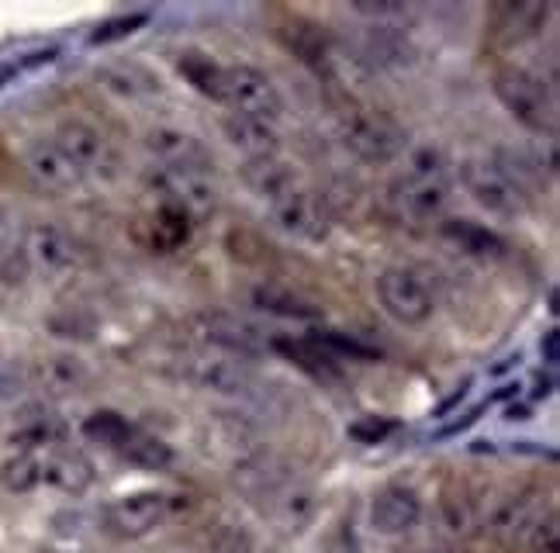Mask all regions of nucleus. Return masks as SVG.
Masks as SVG:
<instances>
[{"label": "nucleus", "instance_id": "nucleus-18", "mask_svg": "<svg viewBox=\"0 0 560 553\" xmlns=\"http://www.w3.org/2000/svg\"><path fill=\"white\" fill-rule=\"evenodd\" d=\"M222 132L232 149H240L246 160H270L280 149V136L270 121L264 118H249V115H225L222 118Z\"/></svg>", "mask_w": 560, "mask_h": 553}, {"label": "nucleus", "instance_id": "nucleus-32", "mask_svg": "<svg viewBox=\"0 0 560 553\" xmlns=\"http://www.w3.org/2000/svg\"><path fill=\"white\" fill-rule=\"evenodd\" d=\"M145 14H128V17H115V21H104V25L91 35L94 46H104V42H115V38H125V35H132L136 28L145 25Z\"/></svg>", "mask_w": 560, "mask_h": 553}, {"label": "nucleus", "instance_id": "nucleus-10", "mask_svg": "<svg viewBox=\"0 0 560 553\" xmlns=\"http://www.w3.org/2000/svg\"><path fill=\"white\" fill-rule=\"evenodd\" d=\"M170 513V498L160 492H139V495H125L115 498L112 505L104 508V526L107 533L118 537V540H139L145 533L166 519Z\"/></svg>", "mask_w": 560, "mask_h": 553}, {"label": "nucleus", "instance_id": "nucleus-21", "mask_svg": "<svg viewBox=\"0 0 560 553\" xmlns=\"http://www.w3.org/2000/svg\"><path fill=\"white\" fill-rule=\"evenodd\" d=\"M42 481H49L52 487L67 495H83L94 484V463L83 457L80 450H56L42 460Z\"/></svg>", "mask_w": 560, "mask_h": 553}, {"label": "nucleus", "instance_id": "nucleus-34", "mask_svg": "<svg viewBox=\"0 0 560 553\" xmlns=\"http://www.w3.org/2000/svg\"><path fill=\"white\" fill-rule=\"evenodd\" d=\"M560 533H557V516L550 513L547 516V522L540 519V522H536V529H533V546L536 550H544V553H557L560 550Z\"/></svg>", "mask_w": 560, "mask_h": 553}, {"label": "nucleus", "instance_id": "nucleus-33", "mask_svg": "<svg viewBox=\"0 0 560 553\" xmlns=\"http://www.w3.org/2000/svg\"><path fill=\"white\" fill-rule=\"evenodd\" d=\"M398 430V422L395 419H360L350 425V436L353 439H363V443H377L384 436H392Z\"/></svg>", "mask_w": 560, "mask_h": 553}, {"label": "nucleus", "instance_id": "nucleus-3", "mask_svg": "<svg viewBox=\"0 0 560 553\" xmlns=\"http://www.w3.org/2000/svg\"><path fill=\"white\" fill-rule=\"evenodd\" d=\"M494 97L502 101V108L523 121L533 132H557V97L544 80H536L533 73L520 67H499L491 77Z\"/></svg>", "mask_w": 560, "mask_h": 553}, {"label": "nucleus", "instance_id": "nucleus-12", "mask_svg": "<svg viewBox=\"0 0 560 553\" xmlns=\"http://www.w3.org/2000/svg\"><path fill=\"white\" fill-rule=\"evenodd\" d=\"M25 257L32 260L35 270L42 273H67L83 263V249L59 225H35L25 239Z\"/></svg>", "mask_w": 560, "mask_h": 553}, {"label": "nucleus", "instance_id": "nucleus-4", "mask_svg": "<svg viewBox=\"0 0 560 553\" xmlns=\"http://www.w3.org/2000/svg\"><path fill=\"white\" fill-rule=\"evenodd\" d=\"M381 308L401 326H422L436 311L440 281L425 267H392L377 276Z\"/></svg>", "mask_w": 560, "mask_h": 553}, {"label": "nucleus", "instance_id": "nucleus-39", "mask_svg": "<svg viewBox=\"0 0 560 553\" xmlns=\"http://www.w3.org/2000/svg\"><path fill=\"white\" fill-rule=\"evenodd\" d=\"M38 553H62V550H38Z\"/></svg>", "mask_w": 560, "mask_h": 553}, {"label": "nucleus", "instance_id": "nucleus-23", "mask_svg": "<svg viewBox=\"0 0 560 553\" xmlns=\"http://www.w3.org/2000/svg\"><path fill=\"white\" fill-rule=\"evenodd\" d=\"M273 350L277 353H284V356H291L294 364L301 367V370H308L315 380H339V364H336V356L322 346V343H315V339H277L273 343Z\"/></svg>", "mask_w": 560, "mask_h": 553}, {"label": "nucleus", "instance_id": "nucleus-11", "mask_svg": "<svg viewBox=\"0 0 560 553\" xmlns=\"http://www.w3.org/2000/svg\"><path fill=\"white\" fill-rule=\"evenodd\" d=\"M270 215L277 219L280 228L294 232L301 239H326L329 236V225H332V215H329V204L322 201L318 195L305 187H294L291 195H284L280 201L270 204Z\"/></svg>", "mask_w": 560, "mask_h": 553}, {"label": "nucleus", "instance_id": "nucleus-36", "mask_svg": "<svg viewBox=\"0 0 560 553\" xmlns=\"http://www.w3.org/2000/svg\"><path fill=\"white\" fill-rule=\"evenodd\" d=\"M353 8L360 14H374V17H387V14H401L405 11L398 0H357Z\"/></svg>", "mask_w": 560, "mask_h": 553}, {"label": "nucleus", "instance_id": "nucleus-7", "mask_svg": "<svg viewBox=\"0 0 560 553\" xmlns=\"http://www.w3.org/2000/svg\"><path fill=\"white\" fill-rule=\"evenodd\" d=\"M156 187L163 201L184 208L194 222H205L219 208V187H214L208 166H177V169H160Z\"/></svg>", "mask_w": 560, "mask_h": 553}, {"label": "nucleus", "instance_id": "nucleus-6", "mask_svg": "<svg viewBox=\"0 0 560 553\" xmlns=\"http://www.w3.org/2000/svg\"><path fill=\"white\" fill-rule=\"evenodd\" d=\"M460 184L467 195L478 201L485 211L499 219H520L529 198H526V187L505 174V166H494V163H481V160H470L460 166Z\"/></svg>", "mask_w": 560, "mask_h": 553}, {"label": "nucleus", "instance_id": "nucleus-28", "mask_svg": "<svg viewBox=\"0 0 560 553\" xmlns=\"http://www.w3.org/2000/svg\"><path fill=\"white\" fill-rule=\"evenodd\" d=\"M136 425L121 419L118 412H94L88 422H83V436L101 443V446H112V450H121L125 439L132 436Z\"/></svg>", "mask_w": 560, "mask_h": 553}, {"label": "nucleus", "instance_id": "nucleus-1", "mask_svg": "<svg viewBox=\"0 0 560 553\" xmlns=\"http://www.w3.org/2000/svg\"><path fill=\"white\" fill-rule=\"evenodd\" d=\"M235 487L260 508V513L277 522L284 533H298L312 519L315 495L305 481H298L294 471L277 457H249L235 471Z\"/></svg>", "mask_w": 560, "mask_h": 553}, {"label": "nucleus", "instance_id": "nucleus-2", "mask_svg": "<svg viewBox=\"0 0 560 553\" xmlns=\"http://www.w3.org/2000/svg\"><path fill=\"white\" fill-rule=\"evenodd\" d=\"M450 201V177L440 153L425 149L405 169V177L392 187V204L405 222H429L436 219Z\"/></svg>", "mask_w": 560, "mask_h": 553}, {"label": "nucleus", "instance_id": "nucleus-35", "mask_svg": "<svg viewBox=\"0 0 560 553\" xmlns=\"http://www.w3.org/2000/svg\"><path fill=\"white\" fill-rule=\"evenodd\" d=\"M211 553H249V543H246V537L225 529V533H219L211 540Z\"/></svg>", "mask_w": 560, "mask_h": 553}, {"label": "nucleus", "instance_id": "nucleus-19", "mask_svg": "<svg viewBox=\"0 0 560 553\" xmlns=\"http://www.w3.org/2000/svg\"><path fill=\"white\" fill-rule=\"evenodd\" d=\"M149 156H156L160 169H177V166H211L208 149L177 129H153L145 136Z\"/></svg>", "mask_w": 560, "mask_h": 553}, {"label": "nucleus", "instance_id": "nucleus-20", "mask_svg": "<svg viewBox=\"0 0 560 553\" xmlns=\"http://www.w3.org/2000/svg\"><path fill=\"white\" fill-rule=\"evenodd\" d=\"M32 385L42 388L46 395H77L91 385V370L80 356L56 353L49 360H42L35 370H28Z\"/></svg>", "mask_w": 560, "mask_h": 553}, {"label": "nucleus", "instance_id": "nucleus-13", "mask_svg": "<svg viewBox=\"0 0 560 553\" xmlns=\"http://www.w3.org/2000/svg\"><path fill=\"white\" fill-rule=\"evenodd\" d=\"M25 174L49 195H70V190L80 187L83 174L62 156V149L49 139V142H32L25 149Z\"/></svg>", "mask_w": 560, "mask_h": 553}, {"label": "nucleus", "instance_id": "nucleus-17", "mask_svg": "<svg viewBox=\"0 0 560 553\" xmlns=\"http://www.w3.org/2000/svg\"><path fill=\"white\" fill-rule=\"evenodd\" d=\"M190 232H194V219L184 208L170 204V201H160L156 211H149V215L139 222V239L153 252L180 249L190 239Z\"/></svg>", "mask_w": 560, "mask_h": 553}, {"label": "nucleus", "instance_id": "nucleus-9", "mask_svg": "<svg viewBox=\"0 0 560 553\" xmlns=\"http://www.w3.org/2000/svg\"><path fill=\"white\" fill-rule=\"evenodd\" d=\"M194 332L205 346H214L229 356H256L267 350V336L256 329L246 318L232 315V311H205L194 318Z\"/></svg>", "mask_w": 560, "mask_h": 553}, {"label": "nucleus", "instance_id": "nucleus-27", "mask_svg": "<svg viewBox=\"0 0 560 553\" xmlns=\"http://www.w3.org/2000/svg\"><path fill=\"white\" fill-rule=\"evenodd\" d=\"M0 484L8 487L14 495H25L32 487L42 484V460L28 450H18L11 454L4 463H0Z\"/></svg>", "mask_w": 560, "mask_h": 553}, {"label": "nucleus", "instance_id": "nucleus-31", "mask_svg": "<svg viewBox=\"0 0 560 553\" xmlns=\"http://www.w3.org/2000/svg\"><path fill=\"white\" fill-rule=\"evenodd\" d=\"M28 385H32V377L18 360H0V401L18 398L21 391H28Z\"/></svg>", "mask_w": 560, "mask_h": 553}, {"label": "nucleus", "instance_id": "nucleus-15", "mask_svg": "<svg viewBox=\"0 0 560 553\" xmlns=\"http://www.w3.org/2000/svg\"><path fill=\"white\" fill-rule=\"evenodd\" d=\"M371 519H374L377 533H387V537L408 533V529H416L419 519H422V502H419V495L412 492V487L387 484L374 495Z\"/></svg>", "mask_w": 560, "mask_h": 553}, {"label": "nucleus", "instance_id": "nucleus-25", "mask_svg": "<svg viewBox=\"0 0 560 553\" xmlns=\"http://www.w3.org/2000/svg\"><path fill=\"white\" fill-rule=\"evenodd\" d=\"M177 70H180V77L198 94L225 104V67H219V62H214L211 56H205V52H184L177 59Z\"/></svg>", "mask_w": 560, "mask_h": 553}, {"label": "nucleus", "instance_id": "nucleus-5", "mask_svg": "<svg viewBox=\"0 0 560 553\" xmlns=\"http://www.w3.org/2000/svg\"><path fill=\"white\" fill-rule=\"evenodd\" d=\"M342 145H347L357 160L384 166V163L398 160L408 149V132L392 115L360 111L347 121V129H342Z\"/></svg>", "mask_w": 560, "mask_h": 553}, {"label": "nucleus", "instance_id": "nucleus-29", "mask_svg": "<svg viewBox=\"0 0 560 553\" xmlns=\"http://www.w3.org/2000/svg\"><path fill=\"white\" fill-rule=\"evenodd\" d=\"M540 516H533V495L523 498H512L499 516H494V533L499 537H523L533 533Z\"/></svg>", "mask_w": 560, "mask_h": 553}, {"label": "nucleus", "instance_id": "nucleus-37", "mask_svg": "<svg viewBox=\"0 0 560 553\" xmlns=\"http://www.w3.org/2000/svg\"><path fill=\"white\" fill-rule=\"evenodd\" d=\"M8 236H11V215H8V208L0 204V249H4Z\"/></svg>", "mask_w": 560, "mask_h": 553}, {"label": "nucleus", "instance_id": "nucleus-30", "mask_svg": "<svg viewBox=\"0 0 560 553\" xmlns=\"http://www.w3.org/2000/svg\"><path fill=\"white\" fill-rule=\"evenodd\" d=\"M256 305H264L267 311H277V315H291V318H322V308L305 302V297H298L291 291H280V287H260L253 294Z\"/></svg>", "mask_w": 560, "mask_h": 553}, {"label": "nucleus", "instance_id": "nucleus-8", "mask_svg": "<svg viewBox=\"0 0 560 553\" xmlns=\"http://www.w3.org/2000/svg\"><path fill=\"white\" fill-rule=\"evenodd\" d=\"M225 104L235 115L264 118L270 125L284 111L273 80L256 67H225Z\"/></svg>", "mask_w": 560, "mask_h": 553}, {"label": "nucleus", "instance_id": "nucleus-22", "mask_svg": "<svg viewBox=\"0 0 560 553\" xmlns=\"http://www.w3.org/2000/svg\"><path fill=\"white\" fill-rule=\"evenodd\" d=\"M243 180L246 187L253 190L256 198H264L267 204L280 201L284 195H291L298 184V174H294V166H288L280 156H270V160H249L243 166Z\"/></svg>", "mask_w": 560, "mask_h": 553}, {"label": "nucleus", "instance_id": "nucleus-26", "mask_svg": "<svg viewBox=\"0 0 560 553\" xmlns=\"http://www.w3.org/2000/svg\"><path fill=\"white\" fill-rule=\"evenodd\" d=\"M125 460H132L136 467H145V471H163V467L174 463V450L153 433L132 430V436L125 439V446L118 450Z\"/></svg>", "mask_w": 560, "mask_h": 553}, {"label": "nucleus", "instance_id": "nucleus-38", "mask_svg": "<svg viewBox=\"0 0 560 553\" xmlns=\"http://www.w3.org/2000/svg\"><path fill=\"white\" fill-rule=\"evenodd\" d=\"M544 353H547V364H557V332H547V339H544Z\"/></svg>", "mask_w": 560, "mask_h": 553}, {"label": "nucleus", "instance_id": "nucleus-16", "mask_svg": "<svg viewBox=\"0 0 560 553\" xmlns=\"http://www.w3.org/2000/svg\"><path fill=\"white\" fill-rule=\"evenodd\" d=\"M187 377L198 388L219 395H246L253 388V370L232 356H194L187 364Z\"/></svg>", "mask_w": 560, "mask_h": 553}, {"label": "nucleus", "instance_id": "nucleus-14", "mask_svg": "<svg viewBox=\"0 0 560 553\" xmlns=\"http://www.w3.org/2000/svg\"><path fill=\"white\" fill-rule=\"evenodd\" d=\"M52 142L62 149V156H67L80 174L112 166V149H107L104 136L97 129H91L88 121H62Z\"/></svg>", "mask_w": 560, "mask_h": 553}, {"label": "nucleus", "instance_id": "nucleus-24", "mask_svg": "<svg viewBox=\"0 0 560 553\" xmlns=\"http://www.w3.org/2000/svg\"><path fill=\"white\" fill-rule=\"evenodd\" d=\"M440 232H443L446 243H454L457 249H464L467 257L499 260L502 252H505V243L494 236L491 228H485V225H474V222H446Z\"/></svg>", "mask_w": 560, "mask_h": 553}]
</instances>
